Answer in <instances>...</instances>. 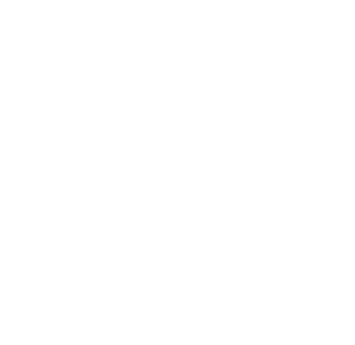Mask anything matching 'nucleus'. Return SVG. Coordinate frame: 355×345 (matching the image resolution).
<instances>
[]
</instances>
